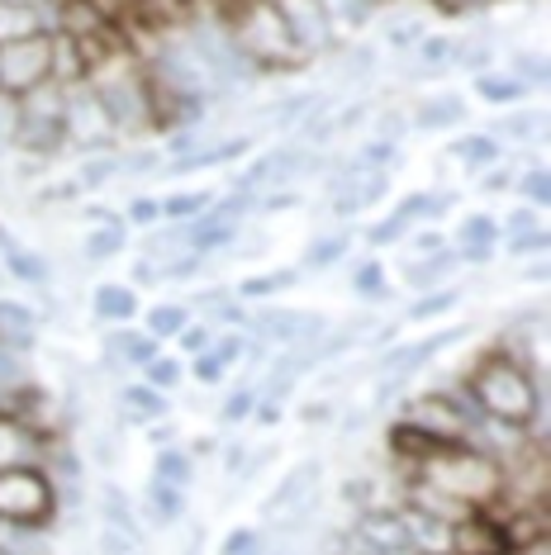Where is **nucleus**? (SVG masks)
<instances>
[{"label":"nucleus","instance_id":"1","mask_svg":"<svg viewBox=\"0 0 551 555\" xmlns=\"http://www.w3.org/2000/svg\"><path fill=\"white\" fill-rule=\"evenodd\" d=\"M466 399L485 423L518 427V433L542 418V380L528 361L509 351H490L475 361V371L466 375Z\"/></svg>","mask_w":551,"mask_h":555},{"label":"nucleus","instance_id":"2","mask_svg":"<svg viewBox=\"0 0 551 555\" xmlns=\"http://www.w3.org/2000/svg\"><path fill=\"white\" fill-rule=\"evenodd\" d=\"M405 475H409V485L433 489L437 499H447L461 513H490L499 494H504V465L495 456H485L480 447H471V441H457L443 456L413 465Z\"/></svg>","mask_w":551,"mask_h":555},{"label":"nucleus","instance_id":"3","mask_svg":"<svg viewBox=\"0 0 551 555\" xmlns=\"http://www.w3.org/2000/svg\"><path fill=\"white\" fill-rule=\"evenodd\" d=\"M223 34H229V43L238 48V57H243L247 67L281 72V67H299V62H309L295 48L291 29H285V20L276 15L271 0H229Z\"/></svg>","mask_w":551,"mask_h":555},{"label":"nucleus","instance_id":"4","mask_svg":"<svg viewBox=\"0 0 551 555\" xmlns=\"http://www.w3.org/2000/svg\"><path fill=\"white\" fill-rule=\"evenodd\" d=\"M86 86L95 91L100 109L110 115L115 133H148L157 129L153 119V86H148V72L143 67H129L124 57H110L100 62L95 72H86Z\"/></svg>","mask_w":551,"mask_h":555},{"label":"nucleus","instance_id":"5","mask_svg":"<svg viewBox=\"0 0 551 555\" xmlns=\"http://www.w3.org/2000/svg\"><path fill=\"white\" fill-rule=\"evenodd\" d=\"M57 517V489L43 465H10L0 470V522L10 527H43Z\"/></svg>","mask_w":551,"mask_h":555},{"label":"nucleus","instance_id":"6","mask_svg":"<svg viewBox=\"0 0 551 555\" xmlns=\"http://www.w3.org/2000/svg\"><path fill=\"white\" fill-rule=\"evenodd\" d=\"M62 138H67V147H86V153H115L119 143L115 124L86 81L67 86V95H62Z\"/></svg>","mask_w":551,"mask_h":555},{"label":"nucleus","instance_id":"7","mask_svg":"<svg viewBox=\"0 0 551 555\" xmlns=\"http://www.w3.org/2000/svg\"><path fill=\"white\" fill-rule=\"evenodd\" d=\"M457 337H466V327H443V333H428V337H419V343H405V347H390V351H385V357H381V371L390 375V380H385L381 399H390L399 385H409L413 375H419L423 365L437 357V351L452 347Z\"/></svg>","mask_w":551,"mask_h":555},{"label":"nucleus","instance_id":"8","mask_svg":"<svg viewBox=\"0 0 551 555\" xmlns=\"http://www.w3.org/2000/svg\"><path fill=\"white\" fill-rule=\"evenodd\" d=\"M48 81V34L24 43H5L0 48V91L5 95H29L34 86Z\"/></svg>","mask_w":551,"mask_h":555},{"label":"nucleus","instance_id":"9","mask_svg":"<svg viewBox=\"0 0 551 555\" xmlns=\"http://www.w3.org/2000/svg\"><path fill=\"white\" fill-rule=\"evenodd\" d=\"M271 5L285 20V29H291V39L305 57H315L333 43V15L323 0H271Z\"/></svg>","mask_w":551,"mask_h":555},{"label":"nucleus","instance_id":"10","mask_svg":"<svg viewBox=\"0 0 551 555\" xmlns=\"http://www.w3.org/2000/svg\"><path fill=\"white\" fill-rule=\"evenodd\" d=\"M447 555H513V546L495 513H466L447 527Z\"/></svg>","mask_w":551,"mask_h":555},{"label":"nucleus","instance_id":"11","mask_svg":"<svg viewBox=\"0 0 551 555\" xmlns=\"http://www.w3.org/2000/svg\"><path fill=\"white\" fill-rule=\"evenodd\" d=\"M247 323L257 327V337H267L276 347H315L319 333L329 327L323 313H305V309H261Z\"/></svg>","mask_w":551,"mask_h":555},{"label":"nucleus","instance_id":"12","mask_svg":"<svg viewBox=\"0 0 551 555\" xmlns=\"http://www.w3.org/2000/svg\"><path fill=\"white\" fill-rule=\"evenodd\" d=\"M319 475H323V465H319V461H299L291 475H281L276 494L261 503V517H285V513L305 508V503L315 499V489H319Z\"/></svg>","mask_w":551,"mask_h":555},{"label":"nucleus","instance_id":"13","mask_svg":"<svg viewBox=\"0 0 551 555\" xmlns=\"http://www.w3.org/2000/svg\"><path fill=\"white\" fill-rule=\"evenodd\" d=\"M105 365L110 371H143L153 357H162V343L153 333H138V327H115L105 333Z\"/></svg>","mask_w":551,"mask_h":555},{"label":"nucleus","instance_id":"14","mask_svg":"<svg viewBox=\"0 0 551 555\" xmlns=\"http://www.w3.org/2000/svg\"><path fill=\"white\" fill-rule=\"evenodd\" d=\"M43 447H48V437L39 433V427L0 413V470H10V465H39Z\"/></svg>","mask_w":551,"mask_h":555},{"label":"nucleus","instance_id":"15","mask_svg":"<svg viewBox=\"0 0 551 555\" xmlns=\"http://www.w3.org/2000/svg\"><path fill=\"white\" fill-rule=\"evenodd\" d=\"M499 219H490V214H471L466 223L457 229V261H471V267H485V261L495 257V247H499Z\"/></svg>","mask_w":551,"mask_h":555},{"label":"nucleus","instance_id":"16","mask_svg":"<svg viewBox=\"0 0 551 555\" xmlns=\"http://www.w3.org/2000/svg\"><path fill=\"white\" fill-rule=\"evenodd\" d=\"M457 251L452 247H437V251H423V257H413L405 271H399V281H405L409 289H423V295H428V289H443L447 281H452L457 275Z\"/></svg>","mask_w":551,"mask_h":555},{"label":"nucleus","instance_id":"17","mask_svg":"<svg viewBox=\"0 0 551 555\" xmlns=\"http://www.w3.org/2000/svg\"><path fill=\"white\" fill-rule=\"evenodd\" d=\"M243 361V337L238 333H219L215 347L200 351V357H191V371L200 385H223V375H229V365Z\"/></svg>","mask_w":551,"mask_h":555},{"label":"nucleus","instance_id":"18","mask_svg":"<svg viewBox=\"0 0 551 555\" xmlns=\"http://www.w3.org/2000/svg\"><path fill=\"white\" fill-rule=\"evenodd\" d=\"M133 15L157 34H177V29H191L195 0H133Z\"/></svg>","mask_w":551,"mask_h":555},{"label":"nucleus","instance_id":"19","mask_svg":"<svg viewBox=\"0 0 551 555\" xmlns=\"http://www.w3.org/2000/svg\"><path fill=\"white\" fill-rule=\"evenodd\" d=\"M452 157H457L471 176H480V171H490V167H499V162H504V147H499L495 133H466V138H457V143H452Z\"/></svg>","mask_w":551,"mask_h":555},{"label":"nucleus","instance_id":"20","mask_svg":"<svg viewBox=\"0 0 551 555\" xmlns=\"http://www.w3.org/2000/svg\"><path fill=\"white\" fill-rule=\"evenodd\" d=\"M461 119H466V100L461 95H433L409 115V129L433 133V129H452V124H461Z\"/></svg>","mask_w":551,"mask_h":555},{"label":"nucleus","instance_id":"21","mask_svg":"<svg viewBox=\"0 0 551 555\" xmlns=\"http://www.w3.org/2000/svg\"><path fill=\"white\" fill-rule=\"evenodd\" d=\"M91 309H95L100 323H119L124 327L129 319H138V289L133 285H100Z\"/></svg>","mask_w":551,"mask_h":555},{"label":"nucleus","instance_id":"22","mask_svg":"<svg viewBox=\"0 0 551 555\" xmlns=\"http://www.w3.org/2000/svg\"><path fill=\"white\" fill-rule=\"evenodd\" d=\"M100 527H105V532H124V537L138 541V513H133V503H129V494H124L119 485L100 489Z\"/></svg>","mask_w":551,"mask_h":555},{"label":"nucleus","instance_id":"23","mask_svg":"<svg viewBox=\"0 0 551 555\" xmlns=\"http://www.w3.org/2000/svg\"><path fill=\"white\" fill-rule=\"evenodd\" d=\"M48 34V15L43 10H20V5H0V48L5 43H24Z\"/></svg>","mask_w":551,"mask_h":555},{"label":"nucleus","instance_id":"24","mask_svg":"<svg viewBox=\"0 0 551 555\" xmlns=\"http://www.w3.org/2000/svg\"><path fill=\"white\" fill-rule=\"evenodd\" d=\"M119 409L129 423H157V418H167V395H157V389H148L138 380V385H124Z\"/></svg>","mask_w":551,"mask_h":555},{"label":"nucleus","instance_id":"25","mask_svg":"<svg viewBox=\"0 0 551 555\" xmlns=\"http://www.w3.org/2000/svg\"><path fill=\"white\" fill-rule=\"evenodd\" d=\"M457 39H447V34H423L419 39V77H437V72L457 67Z\"/></svg>","mask_w":551,"mask_h":555},{"label":"nucleus","instance_id":"26","mask_svg":"<svg viewBox=\"0 0 551 555\" xmlns=\"http://www.w3.org/2000/svg\"><path fill=\"white\" fill-rule=\"evenodd\" d=\"M247 147H253V138L247 133H238L229 138V143H215V147H205V153H185L171 171H205V167H219V162H233V157H243Z\"/></svg>","mask_w":551,"mask_h":555},{"label":"nucleus","instance_id":"27","mask_svg":"<svg viewBox=\"0 0 551 555\" xmlns=\"http://www.w3.org/2000/svg\"><path fill=\"white\" fill-rule=\"evenodd\" d=\"M143 503H148V517H153L157 527H171V522L181 517V508H185V494H181V489L157 485V479H148V494H143Z\"/></svg>","mask_w":551,"mask_h":555},{"label":"nucleus","instance_id":"28","mask_svg":"<svg viewBox=\"0 0 551 555\" xmlns=\"http://www.w3.org/2000/svg\"><path fill=\"white\" fill-rule=\"evenodd\" d=\"M191 475H195V465H191V456H185V451H177V447L157 451V461H153V479H157V485L181 489V494H185V485H191Z\"/></svg>","mask_w":551,"mask_h":555},{"label":"nucleus","instance_id":"29","mask_svg":"<svg viewBox=\"0 0 551 555\" xmlns=\"http://www.w3.org/2000/svg\"><path fill=\"white\" fill-rule=\"evenodd\" d=\"M191 309L185 305H157V309H148V327L143 333H153L157 343H167V337H181L185 327H191Z\"/></svg>","mask_w":551,"mask_h":555},{"label":"nucleus","instance_id":"30","mask_svg":"<svg viewBox=\"0 0 551 555\" xmlns=\"http://www.w3.org/2000/svg\"><path fill=\"white\" fill-rule=\"evenodd\" d=\"M347 247H353V237L347 233H329V237H315L305 251V271H329L337 261L347 257Z\"/></svg>","mask_w":551,"mask_h":555},{"label":"nucleus","instance_id":"31","mask_svg":"<svg viewBox=\"0 0 551 555\" xmlns=\"http://www.w3.org/2000/svg\"><path fill=\"white\" fill-rule=\"evenodd\" d=\"M129 247V233H124V223H100V229L86 237V261H110V257H119V251Z\"/></svg>","mask_w":551,"mask_h":555},{"label":"nucleus","instance_id":"32","mask_svg":"<svg viewBox=\"0 0 551 555\" xmlns=\"http://www.w3.org/2000/svg\"><path fill=\"white\" fill-rule=\"evenodd\" d=\"M209 205H215V195L209 191H181V195H167L162 199V219H171V223H191L200 219Z\"/></svg>","mask_w":551,"mask_h":555},{"label":"nucleus","instance_id":"33","mask_svg":"<svg viewBox=\"0 0 551 555\" xmlns=\"http://www.w3.org/2000/svg\"><path fill=\"white\" fill-rule=\"evenodd\" d=\"M457 299H461V289H457V285L428 289V295H423L419 305H409V309H405V323H428V319H437V313L457 309Z\"/></svg>","mask_w":551,"mask_h":555},{"label":"nucleus","instance_id":"34","mask_svg":"<svg viewBox=\"0 0 551 555\" xmlns=\"http://www.w3.org/2000/svg\"><path fill=\"white\" fill-rule=\"evenodd\" d=\"M138 375H143V385H148V389L167 395V389H177V385H181V361H177V357H153Z\"/></svg>","mask_w":551,"mask_h":555},{"label":"nucleus","instance_id":"35","mask_svg":"<svg viewBox=\"0 0 551 555\" xmlns=\"http://www.w3.org/2000/svg\"><path fill=\"white\" fill-rule=\"evenodd\" d=\"M119 176V153H100V157H91L81 167V176H77V191H100V185H110Z\"/></svg>","mask_w":551,"mask_h":555},{"label":"nucleus","instance_id":"36","mask_svg":"<svg viewBox=\"0 0 551 555\" xmlns=\"http://www.w3.org/2000/svg\"><path fill=\"white\" fill-rule=\"evenodd\" d=\"M353 289H357L361 299H371V305L390 295V281H385V267H381V261H361V267L353 271Z\"/></svg>","mask_w":551,"mask_h":555},{"label":"nucleus","instance_id":"37","mask_svg":"<svg viewBox=\"0 0 551 555\" xmlns=\"http://www.w3.org/2000/svg\"><path fill=\"white\" fill-rule=\"evenodd\" d=\"M513 185H518V195L528 199L533 209H547V199H551V176H547V167H528L523 176H513Z\"/></svg>","mask_w":551,"mask_h":555},{"label":"nucleus","instance_id":"38","mask_svg":"<svg viewBox=\"0 0 551 555\" xmlns=\"http://www.w3.org/2000/svg\"><path fill=\"white\" fill-rule=\"evenodd\" d=\"M399 157V143H385V138H371V143H361V153L353 157V167L361 171H390V162Z\"/></svg>","mask_w":551,"mask_h":555},{"label":"nucleus","instance_id":"39","mask_svg":"<svg viewBox=\"0 0 551 555\" xmlns=\"http://www.w3.org/2000/svg\"><path fill=\"white\" fill-rule=\"evenodd\" d=\"M475 91L490 100V105H518L523 81H513V77H475Z\"/></svg>","mask_w":551,"mask_h":555},{"label":"nucleus","instance_id":"40","mask_svg":"<svg viewBox=\"0 0 551 555\" xmlns=\"http://www.w3.org/2000/svg\"><path fill=\"white\" fill-rule=\"evenodd\" d=\"M219 555H267V532L261 527H238L219 546Z\"/></svg>","mask_w":551,"mask_h":555},{"label":"nucleus","instance_id":"41","mask_svg":"<svg viewBox=\"0 0 551 555\" xmlns=\"http://www.w3.org/2000/svg\"><path fill=\"white\" fill-rule=\"evenodd\" d=\"M15 385H29V365L15 347L0 343V389H15Z\"/></svg>","mask_w":551,"mask_h":555},{"label":"nucleus","instance_id":"42","mask_svg":"<svg viewBox=\"0 0 551 555\" xmlns=\"http://www.w3.org/2000/svg\"><path fill=\"white\" fill-rule=\"evenodd\" d=\"M295 275L291 271H276V275H257V281H247L243 289H238V295L243 299H271V295H281L285 285H291Z\"/></svg>","mask_w":551,"mask_h":555},{"label":"nucleus","instance_id":"43","mask_svg":"<svg viewBox=\"0 0 551 555\" xmlns=\"http://www.w3.org/2000/svg\"><path fill=\"white\" fill-rule=\"evenodd\" d=\"M5 261H10V275H20V281H34V285L48 281V267L34 257V251H10Z\"/></svg>","mask_w":551,"mask_h":555},{"label":"nucleus","instance_id":"44","mask_svg":"<svg viewBox=\"0 0 551 555\" xmlns=\"http://www.w3.org/2000/svg\"><path fill=\"white\" fill-rule=\"evenodd\" d=\"M15 129H20V100L0 91V153L15 147Z\"/></svg>","mask_w":551,"mask_h":555},{"label":"nucleus","instance_id":"45","mask_svg":"<svg viewBox=\"0 0 551 555\" xmlns=\"http://www.w3.org/2000/svg\"><path fill=\"white\" fill-rule=\"evenodd\" d=\"M513 81H547L542 53H513Z\"/></svg>","mask_w":551,"mask_h":555},{"label":"nucleus","instance_id":"46","mask_svg":"<svg viewBox=\"0 0 551 555\" xmlns=\"http://www.w3.org/2000/svg\"><path fill=\"white\" fill-rule=\"evenodd\" d=\"M215 337H219V327H215V323H191V327L181 333V347L191 351V357H200V351L215 347Z\"/></svg>","mask_w":551,"mask_h":555},{"label":"nucleus","instance_id":"47","mask_svg":"<svg viewBox=\"0 0 551 555\" xmlns=\"http://www.w3.org/2000/svg\"><path fill=\"white\" fill-rule=\"evenodd\" d=\"M405 129H409V115L399 105H390L381 119H375V138H385V143H399L405 138Z\"/></svg>","mask_w":551,"mask_h":555},{"label":"nucleus","instance_id":"48","mask_svg":"<svg viewBox=\"0 0 551 555\" xmlns=\"http://www.w3.org/2000/svg\"><path fill=\"white\" fill-rule=\"evenodd\" d=\"M509 251L513 257H542L547 251V229H533V233H518V237H509Z\"/></svg>","mask_w":551,"mask_h":555},{"label":"nucleus","instance_id":"49","mask_svg":"<svg viewBox=\"0 0 551 555\" xmlns=\"http://www.w3.org/2000/svg\"><path fill=\"white\" fill-rule=\"evenodd\" d=\"M253 409H257V389H238V395H229V403H223V418L243 423V418H253Z\"/></svg>","mask_w":551,"mask_h":555},{"label":"nucleus","instance_id":"50","mask_svg":"<svg viewBox=\"0 0 551 555\" xmlns=\"http://www.w3.org/2000/svg\"><path fill=\"white\" fill-rule=\"evenodd\" d=\"M162 157L153 147H143V153H119V176H138V171H157Z\"/></svg>","mask_w":551,"mask_h":555},{"label":"nucleus","instance_id":"51","mask_svg":"<svg viewBox=\"0 0 551 555\" xmlns=\"http://www.w3.org/2000/svg\"><path fill=\"white\" fill-rule=\"evenodd\" d=\"M499 129H504L509 138H518V143H528V138L542 129V119H537V115H523V109H518V115H504V124H499Z\"/></svg>","mask_w":551,"mask_h":555},{"label":"nucleus","instance_id":"52","mask_svg":"<svg viewBox=\"0 0 551 555\" xmlns=\"http://www.w3.org/2000/svg\"><path fill=\"white\" fill-rule=\"evenodd\" d=\"M399 237H409V229H405V223H399L395 214H390V219L375 223V229L367 233V243H371V247H390V243H399Z\"/></svg>","mask_w":551,"mask_h":555},{"label":"nucleus","instance_id":"53","mask_svg":"<svg viewBox=\"0 0 551 555\" xmlns=\"http://www.w3.org/2000/svg\"><path fill=\"white\" fill-rule=\"evenodd\" d=\"M533 229H542V219H537V209H513L504 223H499V233H509V237H518V233H533Z\"/></svg>","mask_w":551,"mask_h":555},{"label":"nucleus","instance_id":"54","mask_svg":"<svg viewBox=\"0 0 551 555\" xmlns=\"http://www.w3.org/2000/svg\"><path fill=\"white\" fill-rule=\"evenodd\" d=\"M157 219H162V199H133L129 205V223H138V229H153Z\"/></svg>","mask_w":551,"mask_h":555},{"label":"nucleus","instance_id":"55","mask_svg":"<svg viewBox=\"0 0 551 555\" xmlns=\"http://www.w3.org/2000/svg\"><path fill=\"white\" fill-rule=\"evenodd\" d=\"M367 115H371V100H353V105H347L343 115L333 119V129H353V124H361Z\"/></svg>","mask_w":551,"mask_h":555},{"label":"nucleus","instance_id":"56","mask_svg":"<svg viewBox=\"0 0 551 555\" xmlns=\"http://www.w3.org/2000/svg\"><path fill=\"white\" fill-rule=\"evenodd\" d=\"M513 185V171H499V167H490L480 176V191H490V195H499V191H509Z\"/></svg>","mask_w":551,"mask_h":555},{"label":"nucleus","instance_id":"57","mask_svg":"<svg viewBox=\"0 0 551 555\" xmlns=\"http://www.w3.org/2000/svg\"><path fill=\"white\" fill-rule=\"evenodd\" d=\"M323 418H333V403H309V409H305V423H323Z\"/></svg>","mask_w":551,"mask_h":555},{"label":"nucleus","instance_id":"58","mask_svg":"<svg viewBox=\"0 0 551 555\" xmlns=\"http://www.w3.org/2000/svg\"><path fill=\"white\" fill-rule=\"evenodd\" d=\"M413 247H419V251H437L447 243H443V233H419V237H413Z\"/></svg>","mask_w":551,"mask_h":555},{"label":"nucleus","instance_id":"59","mask_svg":"<svg viewBox=\"0 0 551 555\" xmlns=\"http://www.w3.org/2000/svg\"><path fill=\"white\" fill-rule=\"evenodd\" d=\"M447 10H457V15H466V10H480V5H495V0H443Z\"/></svg>","mask_w":551,"mask_h":555},{"label":"nucleus","instance_id":"60","mask_svg":"<svg viewBox=\"0 0 551 555\" xmlns=\"http://www.w3.org/2000/svg\"><path fill=\"white\" fill-rule=\"evenodd\" d=\"M0 5H20V10H48L53 0H0Z\"/></svg>","mask_w":551,"mask_h":555}]
</instances>
